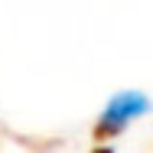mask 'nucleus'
<instances>
[{"instance_id":"obj_1","label":"nucleus","mask_w":153,"mask_h":153,"mask_svg":"<svg viewBox=\"0 0 153 153\" xmlns=\"http://www.w3.org/2000/svg\"><path fill=\"white\" fill-rule=\"evenodd\" d=\"M147 108H150V104H147V98H143L140 91H121V94H114L111 104L104 108V114L98 117L94 140H108V137H114V134L124 130L134 117H140Z\"/></svg>"}]
</instances>
